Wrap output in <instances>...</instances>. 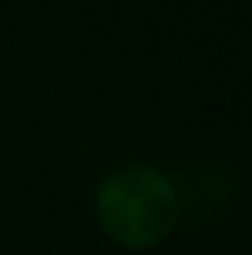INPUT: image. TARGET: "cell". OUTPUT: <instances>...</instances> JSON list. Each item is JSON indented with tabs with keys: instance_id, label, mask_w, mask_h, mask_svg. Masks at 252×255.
<instances>
[{
	"instance_id": "1",
	"label": "cell",
	"mask_w": 252,
	"mask_h": 255,
	"mask_svg": "<svg viewBox=\"0 0 252 255\" xmlns=\"http://www.w3.org/2000/svg\"><path fill=\"white\" fill-rule=\"evenodd\" d=\"M101 230L126 249H152L181 223L175 184L152 165L114 171L97 191Z\"/></svg>"
},
{
	"instance_id": "2",
	"label": "cell",
	"mask_w": 252,
	"mask_h": 255,
	"mask_svg": "<svg viewBox=\"0 0 252 255\" xmlns=\"http://www.w3.org/2000/svg\"><path fill=\"white\" fill-rule=\"evenodd\" d=\"M178 210L181 217L201 220V223H217L223 220V207L233 204V178L220 174V168H194L184 174L181 184H175Z\"/></svg>"
}]
</instances>
